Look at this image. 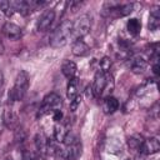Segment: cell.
<instances>
[{"label": "cell", "mask_w": 160, "mask_h": 160, "mask_svg": "<svg viewBox=\"0 0 160 160\" xmlns=\"http://www.w3.org/2000/svg\"><path fill=\"white\" fill-rule=\"evenodd\" d=\"M71 28H72V21L65 20L62 21L50 35L49 42L52 48H62L65 46L69 40L71 39Z\"/></svg>", "instance_id": "cell-1"}, {"label": "cell", "mask_w": 160, "mask_h": 160, "mask_svg": "<svg viewBox=\"0 0 160 160\" xmlns=\"http://www.w3.org/2000/svg\"><path fill=\"white\" fill-rule=\"evenodd\" d=\"M28 89H29V74L25 70H21L15 79V84L12 89L9 91V101L15 102L22 100L28 92Z\"/></svg>", "instance_id": "cell-2"}, {"label": "cell", "mask_w": 160, "mask_h": 160, "mask_svg": "<svg viewBox=\"0 0 160 160\" xmlns=\"http://www.w3.org/2000/svg\"><path fill=\"white\" fill-rule=\"evenodd\" d=\"M62 105V99L60 95H58L56 92H50L48 94L44 99H42V102L39 108V111H38V118H42L55 110H59Z\"/></svg>", "instance_id": "cell-3"}, {"label": "cell", "mask_w": 160, "mask_h": 160, "mask_svg": "<svg viewBox=\"0 0 160 160\" xmlns=\"http://www.w3.org/2000/svg\"><path fill=\"white\" fill-rule=\"evenodd\" d=\"M91 29V20L90 16L84 14L80 18H78L74 22H72V28H71V39L75 40H80L82 39L85 35L89 34Z\"/></svg>", "instance_id": "cell-4"}, {"label": "cell", "mask_w": 160, "mask_h": 160, "mask_svg": "<svg viewBox=\"0 0 160 160\" xmlns=\"http://www.w3.org/2000/svg\"><path fill=\"white\" fill-rule=\"evenodd\" d=\"M54 20H55V10L54 9H46L36 20V30L41 31V32L48 31L51 28Z\"/></svg>", "instance_id": "cell-5"}, {"label": "cell", "mask_w": 160, "mask_h": 160, "mask_svg": "<svg viewBox=\"0 0 160 160\" xmlns=\"http://www.w3.org/2000/svg\"><path fill=\"white\" fill-rule=\"evenodd\" d=\"M108 74H105V72H102L100 70L95 74L94 82L91 85V91H92V95L95 98H100L102 95V91H104L105 85H106V81H108Z\"/></svg>", "instance_id": "cell-6"}, {"label": "cell", "mask_w": 160, "mask_h": 160, "mask_svg": "<svg viewBox=\"0 0 160 160\" xmlns=\"http://www.w3.org/2000/svg\"><path fill=\"white\" fill-rule=\"evenodd\" d=\"M81 155V142L78 140L70 145H66L65 149H62L60 158L64 160H76Z\"/></svg>", "instance_id": "cell-7"}, {"label": "cell", "mask_w": 160, "mask_h": 160, "mask_svg": "<svg viewBox=\"0 0 160 160\" xmlns=\"http://www.w3.org/2000/svg\"><path fill=\"white\" fill-rule=\"evenodd\" d=\"M2 122L9 130H15L19 128V116L12 108H5L2 114Z\"/></svg>", "instance_id": "cell-8"}, {"label": "cell", "mask_w": 160, "mask_h": 160, "mask_svg": "<svg viewBox=\"0 0 160 160\" xmlns=\"http://www.w3.org/2000/svg\"><path fill=\"white\" fill-rule=\"evenodd\" d=\"M159 150H160V141H159V138L152 136V138H149V139L144 140V142L141 144L139 151H140L142 155H152V154H156Z\"/></svg>", "instance_id": "cell-9"}, {"label": "cell", "mask_w": 160, "mask_h": 160, "mask_svg": "<svg viewBox=\"0 0 160 160\" xmlns=\"http://www.w3.org/2000/svg\"><path fill=\"white\" fill-rule=\"evenodd\" d=\"M148 66V60L146 58H144L141 54H136V55H132L130 59H129V68L131 69L132 72L135 74H140Z\"/></svg>", "instance_id": "cell-10"}, {"label": "cell", "mask_w": 160, "mask_h": 160, "mask_svg": "<svg viewBox=\"0 0 160 160\" xmlns=\"http://www.w3.org/2000/svg\"><path fill=\"white\" fill-rule=\"evenodd\" d=\"M2 32H4V35H5L8 39H10V40H19V39H21V36H22V30H21V28L18 26L16 24L9 22V21L4 24V26H2Z\"/></svg>", "instance_id": "cell-11"}, {"label": "cell", "mask_w": 160, "mask_h": 160, "mask_svg": "<svg viewBox=\"0 0 160 160\" xmlns=\"http://www.w3.org/2000/svg\"><path fill=\"white\" fill-rule=\"evenodd\" d=\"M71 52L75 56H86L90 52V48L84 40H75L71 45Z\"/></svg>", "instance_id": "cell-12"}, {"label": "cell", "mask_w": 160, "mask_h": 160, "mask_svg": "<svg viewBox=\"0 0 160 160\" xmlns=\"http://www.w3.org/2000/svg\"><path fill=\"white\" fill-rule=\"evenodd\" d=\"M79 88H80V80L79 78H72L69 80L68 82V88H66V96L70 101H72L75 98L79 96Z\"/></svg>", "instance_id": "cell-13"}, {"label": "cell", "mask_w": 160, "mask_h": 160, "mask_svg": "<svg viewBox=\"0 0 160 160\" xmlns=\"http://www.w3.org/2000/svg\"><path fill=\"white\" fill-rule=\"evenodd\" d=\"M10 5H11L14 12H19V14H21L24 16L31 14V10H30V6L28 4V0H11Z\"/></svg>", "instance_id": "cell-14"}, {"label": "cell", "mask_w": 160, "mask_h": 160, "mask_svg": "<svg viewBox=\"0 0 160 160\" xmlns=\"http://www.w3.org/2000/svg\"><path fill=\"white\" fill-rule=\"evenodd\" d=\"M35 148H36V151L44 156L46 155V149H48V138L45 136V134L42 131L38 132L35 135Z\"/></svg>", "instance_id": "cell-15"}, {"label": "cell", "mask_w": 160, "mask_h": 160, "mask_svg": "<svg viewBox=\"0 0 160 160\" xmlns=\"http://www.w3.org/2000/svg\"><path fill=\"white\" fill-rule=\"evenodd\" d=\"M160 25V8L159 6H154L151 10H150V15H149V29L151 31H155L158 30Z\"/></svg>", "instance_id": "cell-16"}, {"label": "cell", "mask_w": 160, "mask_h": 160, "mask_svg": "<svg viewBox=\"0 0 160 160\" xmlns=\"http://www.w3.org/2000/svg\"><path fill=\"white\" fill-rule=\"evenodd\" d=\"M76 70H78V68H76V64H75L74 61L65 60V61L62 62V65H61V72H62V75H64L66 79H69V80L72 79V78H75Z\"/></svg>", "instance_id": "cell-17"}, {"label": "cell", "mask_w": 160, "mask_h": 160, "mask_svg": "<svg viewBox=\"0 0 160 160\" xmlns=\"http://www.w3.org/2000/svg\"><path fill=\"white\" fill-rule=\"evenodd\" d=\"M69 129H68V125L62 121H59L56 122L55 128H54V138L58 142H62L64 141V138L66 136Z\"/></svg>", "instance_id": "cell-18"}, {"label": "cell", "mask_w": 160, "mask_h": 160, "mask_svg": "<svg viewBox=\"0 0 160 160\" xmlns=\"http://www.w3.org/2000/svg\"><path fill=\"white\" fill-rule=\"evenodd\" d=\"M132 10H134V4L132 2H130V4H120V2H118V5L115 6L112 12H116V16H126Z\"/></svg>", "instance_id": "cell-19"}, {"label": "cell", "mask_w": 160, "mask_h": 160, "mask_svg": "<svg viewBox=\"0 0 160 160\" xmlns=\"http://www.w3.org/2000/svg\"><path fill=\"white\" fill-rule=\"evenodd\" d=\"M142 142H144V139L140 134H134L128 139V145L131 150H140V146Z\"/></svg>", "instance_id": "cell-20"}, {"label": "cell", "mask_w": 160, "mask_h": 160, "mask_svg": "<svg viewBox=\"0 0 160 160\" xmlns=\"http://www.w3.org/2000/svg\"><path fill=\"white\" fill-rule=\"evenodd\" d=\"M126 29H128V31H129L131 35H138V34L140 32V30H141V22H140L138 19L132 18V19L128 20V22H126Z\"/></svg>", "instance_id": "cell-21"}, {"label": "cell", "mask_w": 160, "mask_h": 160, "mask_svg": "<svg viewBox=\"0 0 160 160\" xmlns=\"http://www.w3.org/2000/svg\"><path fill=\"white\" fill-rule=\"evenodd\" d=\"M104 108L108 112H114L119 109V101L114 96H108L105 99V104H104Z\"/></svg>", "instance_id": "cell-22"}, {"label": "cell", "mask_w": 160, "mask_h": 160, "mask_svg": "<svg viewBox=\"0 0 160 160\" xmlns=\"http://www.w3.org/2000/svg\"><path fill=\"white\" fill-rule=\"evenodd\" d=\"M0 10L6 15V16H11L14 14V10L10 5V1L6 0H0Z\"/></svg>", "instance_id": "cell-23"}, {"label": "cell", "mask_w": 160, "mask_h": 160, "mask_svg": "<svg viewBox=\"0 0 160 160\" xmlns=\"http://www.w3.org/2000/svg\"><path fill=\"white\" fill-rule=\"evenodd\" d=\"M99 65H100V71L108 74L109 70H110V68H111V60H110L108 56H105V58H102V59L100 60Z\"/></svg>", "instance_id": "cell-24"}, {"label": "cell", "mask_w": 160, "mask_h": 160, "mask_svg": "<svg viewBox=\"0 0 160 160\" xmlns=\"http://www.w3.org/2000/svg\"><path fill=\"white\" fill-rule=\"evenodd\" d=\"M80 102H81V98L80 96H78L72 101H70V109H71V111H75L78 109V106L80 105Z\"/></svg>", "instance_id": "cell-25"}, {"label": "cell", "mask_w": 160, "mask_h": 160, "mask_svg": "<svg viewBox=\"0 0 160 160\" xmlns=\"http://www.w3.org/2000/svg\"><path fill=\"white\" fill-rule=\"evenodd\" d=\"M22 160H36V156L34 155V152L24 150L22 151Z\"/></svg>", "instance_id": "cell-26"}, {"label": "cell", "mask_w": 160, "mask_h": 160, "mask_svg": "<svg viewBox=\"0 0 160 160\" xmlns=\"http://www.w3.org/2000/svg\"><path fill=\"white\" fill-rule=\"evenodd\" d=\"M52 119H54L56 122L61 121V119H62V112H61V110H60V109H59V110L52 111Z\"/></svg>", "instance_id": "cell-27"}, {"label": "cell", "mask_w": 160, "mask_h": 160, "mask_svg": "<svg viewBox=\"0 0 160 160\" xmlns=\"http://www.w3.org/2000/svg\"><path fill=\"white\" fill-rule=\"evenodd\" d=\"M2 89H4V75H2V71L0 70V96H1Z\"/></svg>", "instance_id": "cell-28"}, {"label": "cell", "mask_w": 160, "mask_h": 160, "mask_svg": "<svg viewBox=\"0 0 160 160\" xmlns=\"http://www.w3.org/2000/svg\"><path fill=\"white\" fill-rule=\"evenodd\" d=\"M152 72H154L156 76L159 75V64H158V62H155V64L152 65Z\"/></svg>", "instance_id": "cell-29"}, {"label": "cell", "mask_w": 160, "mask_h": 160, "mask_svg": "<svg viewBox=\"0 0 160 160\" xmlns=\"http://www.w3.org/2000/svg\"><path fill=\"white\" fill-rule=\"evenodd\" d=\"M4 51H5V48H4V44H2V41L0 40V55H2V54H4Z\"/></svg>", "instance_id": "cell-30"}, {"label": "cell", "mask_w": 160, "mask_h": 160, "mask_svg": "<svg viewBox=\"0 0 160 160\" xmlns=\"http://www.w3.org/2000/svg\"><path fill=\"white\" fill-rule=\"evenodd\" d=\"M5 160H12V159H11V158H8V159H5Z\"/></svg>", "instance_id": "cell-31"}]
</instances>
